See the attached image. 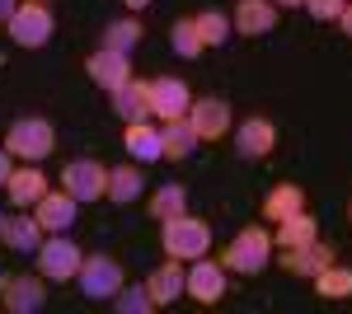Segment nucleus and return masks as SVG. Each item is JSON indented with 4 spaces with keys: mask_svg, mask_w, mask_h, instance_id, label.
<instances>
[{
    "mask_svg": "<svg viewBox=\"0 0 352 314\" xmlns=\"http://www.w3.org/2000/svg\"><path fill=\"white\" fill-rule=\"evenodd\" d=\"M169 43H174V52H179V56H188V61H192L197 52H202V38H197L192 19H179V24L169 28Z\"/></svg>",
    "mask_w": 352,
    "mask_h": 314,
    "instance_id": "nucleus-31",
    "label": "nucleus"
},
{
    "mask_svg": "<svg viewBox=\"0 0 352 314\" xmlns=\"http://www.w3.org/2000/svg\"><path fill=\"white\" fill-rule=\"evenodd\" d=\"M272 5H282V10H300L305 0H272Z\"/></svg>",
    "mask_w": 352,
    "mask_h": 314,
    "instance_id": "nucleus-36",
    "label": "nucleus"
},
{
    "mask_svg": "<svg viewBox=\"0 0 352 314\" xmlns=\"http://www.w3.org/2000/svg\"><path fill=\"white\" fill-rule=\"evenodd\" d=\"M136 43H141V24H136V19H113V24L104 28V47H109V52H127L132 56Z\"/></svg>",
    "mask_w": 352,
    "mask_h": 314,
    "instance_id": "nucleus-27",
    "label": "nucleus"
},
{
    "mask_svg": "<svg viewBox=\"0 0 352 314\" xmlns=\"http://www.w3.org/2000/svg\"><path fill=\"white\" fill-rule=\"evenodd\" d=\"M184 295H192L197 305H217L221 295H226V267H221L217 258H207V254H202V258H192Z\"/></svg>",
    "mask_w": 352,
    "mask_h": 314,
    "instance_id": "nucleus-9",
    "label": "nucleus"
},
{
    "mask_svg": "<svg viewBox=\"0 0 352 314\" xmlns=\"http://www.w3.org/2000/svg\"><path fill=\"white\" fill-rule=\"evenodd\" d=\"M296 211H305L300 183H277L268 197H263V221H287V216H296Z\"/></svg>",
    "mask_w": 352,
    "mask_h": 314,
    "instance_id": "nucleus-23",
    "label": "nucleus"
},
{
    "mask_svg": "<svg viewBox=\"0 0 352 314\" xmlns=\"http://www.w3.org/2000/svg\"><path fill=\"white\" fill-rule=\"evenodd\" d=\"M43 225H38V216H5V230L0 239L10 244V249H19V254H38V244H43Z\"/></svg>",
    "mask_w": 352,
    "mask_h": 314,
    "instance_id": "nucleus-22",
    "label": "nucleus"
},
{
    "mask_svg": "<svg viewBox=\"0 0 352 314\" xmlns=\"http://www.w3.org/2000/svg\"><path fill=\"white\" fill-rule=\"evenodd\" d=\"M122 146H127V155H132V159H164L160 127H151V117H146V122H127Z\"/></svg>",
    "mask_w": 352,
    "mask_h": 314,
    "instance_id": "nucleus-19",
    "label": "nucleus"
},
{
    "mask_svg": "<svg viewBox=\"0 0 352 314\" xmlns=\"http://www.w3.org/2000/svg\"><path fill=\"white\" fill-rule=\"evenodd\" d=\"M10 150H5V146H0V183H10V174H14V164H10Z\"/></svg>",
    "mask_w": 352,
    "mask_h": 314,
    "instance_id": "nucleus-33",
    "label": "nucleus"
},
{
    "mask_svg": "<svg viewBox=\"0 0 352 314\" xmlns=\"http://www.w3.org/2000/svg\"><path fill=\"white\" fill-rule=\"evenodd\" d=\"M272 146H277V127H272L268 117H249V122H240V131H235V150H240L244 159H268Z\"/></svg>",
    "mask_w": 352,
    "mask_h": 314,
    "instance_id": "nucleus-15",
    "label": "nucleus"
},
{
    "mask_svg": "<svg viewBox=\"0 0 352 314\" xmlns=\"http://www.w3.org/2000/svg\"><path fill=\"white\" fill-rule=\"evenodd\" d=\"M146 5H151V0H127V10H146Z\"/></svg>",
    "mask_w": 352,
    "mask_h": 314,
    "instance_id": "nucleus-37",
    "label": "nucleus"
},
{
    "mask_svg": "<svg viewBox=\"0 0 352 314\" xmlns=\"http://www.w3.org/2000/svg\"><path fill=\"white\" fill-rule=\"evenodd\" d=\"M104 197H113V207H127L141 197V174H136L132 164H118L109 174V183H104Z\"/></svg>",
    "mask_w": 352,
    "mask_h": 314,
    "instance_id": "nucleus-25",
    "label": "nucleus"
},
{
    "mask_svg": "<svg viewBox=\"0 0 352 314\" xmlns=\"http://www.w3.org/2000/svg\"><path fill=\"white\" fill-rule=\"evenodd\" d=\"M272 24H277V5L272 0H235V19H230L235 33L263 38V33H272Z\"/></svg>",
    "mask_w": 352,
    "mask_h": 314,
    "instance_id": "nucleus-14",
    "label": "nucleus"
},
{
    "mask_svg": "<svg viewBox=\"0 0 352 314\" xmlns=\"http://www.w3.org/2000/svg\"><path fill=\"white\" fill-rule=\"evenodd\" d=\"M113 310L118 314H151V310H160V305L151 300L146 287H122L118 295H113Z\"/></svg>",
    "mask_w": 352,
    "mask_h": 314,
    "instance_id": "nucleus-30",
    "label": "nucleus"
},
{
    "mask_svg": "<svg viewBox=\"0 0 352 314\" xmlns=\"http://www.w3.org/2000/svg\"><path fill=\"white\" fill-rule=\"evenodd\" d=\"M0 230H5V216H0Z\"/></svg>",
    "mask_w": 352,
    "mask_h": 314,
    "instance_id": "nucleus-38",
    "label": "nucleus"
},
{
    "mask_svg": "<svg viewBox=\"0 0 352 314\" xmlns=\"http://www.w3.org/2000/svg\"><path fill=\"white\" fill-rule=\"evenodd\" d=\"M348 216H352V211H348Z\"/></svg>",
    "mask_w": 352,
    "mask_h": 314,
    "instance_id": "nucleus-39",
    "label": "nucleus"
},
{
    "mask_svg": "<svg viewBox=\"0 0 352 314\" xmlns=\"http://www.w3.org/2000/svg\"><path fill=\"white\" fill-rule=\"evenodd\" d=\"M343 5H348V0H305V10H310L315 19H324V24H333V19L343 14Z\"/></svg>",
    "mask_w": 352,
    "mask_h": 314,
    "instance_id": "nucleus-32",
    "label": "nucleus"
},
{
    "mask_svg": "<svg viewBox=\"0 0 352 314\" xmlns=\"http://www.w3.org/2000/svg\"><path fill=\"white\" fill-rule=\"evenodd\" d=\"M10 38L19 43V47H47V38H52V10H47V0H28L14 10V19H10Z\"/></svg>",
    "mask_w": 352,
    "mask_h": 314,
    "instance_id": "nucleus-5",
    "label": "nucleus"
},
{
    "mask_svg": "<svg viewBox=\"0 0 352 314\" xmlns=\"http://www.w3.org/2000/svg\"><path fill=\"white\" fill-rule=\"evenodd\" d=\"M188 122L197 131V141H221L226 127H230V104H221V99H192Z\"/></svg>",
    "mask_w": 352,
    "mask_h": 314,
    "instance_id": "nucleus-13",
    "label": "nucleus"
},
{
    "mask_svg": "<svg viewBox=\"0 0 352 314\" xmlns=\"http://www.w3.org/2000/svg\"><path fill=\"white\" fill-rule=\"evenodd\" d=\"M0 295H5V310L14 314H38L47 305V291L38 277H0Z\"/></svg>",
    "mask_w": 352,
    "mask_h": 314,
    "instance_id": "nucleus-11",
    "label": "nucleus"
},
{
    "mask_svg": "<svg viewBox=\"0 0 352 314\" xmlns=\"http://www.w3.org/2000/svg\"><path fill=\"white\" fill-rule=\"evenodd\" d=\"M192 28H197L202 47H221V43L230 38V24H226V14H221V10H202V14L192 19Z\"/></svg>",
    "mask_w": 352,
    "mask_h": 314,
    "instance_id": "nucleus-28",
    "label": "nucleus"
},
{
    "mask_svg": "<svg viewBox=\"0 0 352 314\" xmlns=\"http://www.w3.org/2000/svg\"><path fill=\"white\" fill-rule=\"evenodd\" d=\"M80 291L89 295V300H113L118 291L127 287V277H122V262L109 258V254H89V258H80Z\"/></svg>",
    "mask_w": 352,
    "mask_h": 314,
    "instance_id": "nucleus-4",
    "label": "nucleus"
},
{
    "mask_svg": "<svg viewBox=\"0 0 352 314\" xmlns=\"http://www.w3.org/2000/svg\"><path fill=\"white\" fill-rule=\"evenodd\" d=\"M184 287H188V267H184L179 258L160 262V267L151 272V282H146V291H151L155 305H174V300L184 295Z\"/></svg>",
    "mask_w": 352,
    "mask_h": 314,
    "instance_id": "nucleus-16",
    "label": "nucleus"
},
{
    "mask_svg": "<svg viewBox=\"0 0 352 314\" xmlns=\"http://www.w3.org/2000/svg\"><path fill=\"white\" fill-rule=\"evenodd\" d=\"M109 99H113V113H118L122 122H146V117H151V85H141V80L118 85Z\"/></svg>",
    "mask_w": 352,
    "mask_h": 314,
    "instance_id": "nucleus-18",
    "label": "nucleus"
},
{
    "mask_svg": "<svg viewBox=\"0 0 352 314\" xmlns=\"http://www.w3.org/2000/svg\"><path fill=\"white\" fill-rule=\"evenodd\" d=\"M333 24H338V28H343V33H348V38H352V0H348V5H343V14H338Z\"/></svg>",
    "mask_w": 352,
    "mask_h": 314,
    "instance_id": "nucleus-34",
    "label": "nucleus"
},
{
    "mask_svg": "<svg viewBox=\"0 0 352 314\" xmlns=\"http://www.w3.org/2000/svg\"><path fill=\"white\" fill-rule=\"evenodd\" d=\"M188 108H192V94L184 80H174V76L151 80V117L174 122V117H188Z\"/></svg>",
    "mask_w": 352,
    "mask_h": 314,
    "instance_id": "nucleus-8",
    "label": "nucleus"
},
{
    "mask_svg": "<svg viewBox=\"0 0 352 314\" xmlns=\"http://www.w3.org/2000/svg\"><path fill=\"white\" fill-rule=\"evenodd\" d=\"M85 71H89V80L99 85V89H118V85H127L132 80V56L127 52H109V47H99V52L85 61Z\"/></svg>",
    "mask_w": 352,
    "mask_h": 314,
    "instance_id": "nucleus-10",
    "label": "nucleus"
},
{
    "mask_svg": "<svg viewBox=\"0 0 352 314\" xmlns=\"http://www.w3.org/2000/svg\"><path fill=\"white\" fill-rule=\"evenodd\" d=\"M80 249H76V239L66 235H52L38 244V272L47 277V282H71L76 272H80Z\"/></svg>",
    "mask_w": 352,
    "mask_h": 314,
    "instance_id": "nucleus-6",
    "label": "nucleus"
},
{
    "mask_svg": "<svg viewBox=\"0 0 352 314\" xmlns=\"http://www.w3.org/2000/svg\"><path fill=\"white\" fill-rule=\"evenodd\" d=\"M315 291H320L324 300H348V295H352V267H338V262H329L324 272L315 277Z\"/></svg>",
    "mask_w": 352,
    "mask_h": 314,
    "instance_id": "nucleus-26",
    "label": "nucleus"
},
{
    "mask_svg": "<svg viewBox=\"0 0 352 314\" xmlns=\"http://www.w3.org/2000/svg\"><path fill=\"white\" fill-rule=\"evenodd\" d=\"M179 211H188V192L179 183H164L155 197H151V216L155 221H169V216H179Z\"/></svg>",
    "mask_w": 352,
    "mask_h": 314,
    "instance_id": "nucleus-29",
    "label": "nucleus"
},
{
    "mask_svg": "<svg viewBox=\"0 0 352 314\" xmlns=\"http://www.w3.org/2000/svg\"><path fill=\"white\" fill-rule=\"evenodd\" d=\"M160 146H164V159H188L197 150V131H192L188 117H174L160 127Z\"/></svg>",
    "mask_w": 352,
    "mask_h": 314,
    "instance_id": "nucleus-21",
    "label": "nucleus"
},
{
    "mask_svg": "<svg viewBox=\"0 0 352 314\" xmlns=\"http://www.w3.org/2000/svg\"><path fill=\"white\" fill-rule=\"evenodd\" d=\"M76 207H80V202H76L71 192H43L33 216H38V225H43L47 235H66V230L76 225Z\"/></svg>",
    "mask_w": 352,
    "mask_h": 314,
    "instance_id": "nucleus-12",
    "label": "nucleus"
},
{
    "mask_svg": "<svg viewBox=\"0 0 352 314\" xmlns=\"http://www.w3.org/2000/svg\"><path fill=\"white\" fill-rule=\"evenodd\" d=\"M310 239H320V221H315L310 211H296V216L277 221V244H282V249H300V244H310Z\"/></svg>",
    "mask_w": 352,
    "mask_h": 314,
    "instance_id": "nucleus-24",
    "label": "nucleus"
},
{
    "mask_svg": "<svg viewBox=\"0 0 352 314\" xmlns=\"http://www.w3.org/2000/svg\"><path fill=\"white\" fill-rule=\"evenodd\" d=\"M272 258V235L263 225H249L240 235L230 239V249H226V272H240V277H254V272H263Z\"/></svg>",
    "mask_w": 352,
    "mask_h": 314,
    "instance_id": "nucleus-3",
    "label": "nucleus"
},
{
    "mask_svg": "<svg viewBox=\"0 0 352 314\" xmlns=\"http://www.w3.org/2000/svg\"><path fill=\"white\" fill-rule=\"evenodd\" d=\"M14 10H19V0H0V24H10V19H14Z\"/></svg>",
    "mask_w": 352,
    "mask_h": 314,
    "instance_id": "nucleus-35",
    "label": "nucleus"
},
{
    "mask_svg": "<svg viewBox=\"0 0 352 314\" xmlns=\"http://www.w3.org/2000/svg\"><path fill=\"white\" fill-rule=\"evenodd\" d=\"M10 202H14V207H38V197H43V192H47V179H43V169H38V164H24V169H14V174H10Z\"/></svg>",
    "mask_w": 352,
    "mask_h": 314,
    "instance_id": "nucleus-20",
    "label": "nucleus"
},
{
    "mask_svg": "<svg viewBox=\"0 0 352 314\" xmlns=\"http://www.w3.org/2000/svg\"><path fill=\"white\" fill-rule=\"evenodd\" d=\"M207 249H212V225L207 221H197L188 211H179V216L164 221V254L169 258L188 262V258H202Z\"/></svg>",
    "mask_w": 352,
    "mask_h": 314,
    "instance_id": "nucleus-1",
    "label": "nucleus"
},
{
    "mask_svg": "<svg viewBox=\"0 0 352 314\" xmlns=\"http://www.w3.org/2000/svg\"><path fill=\"white\" fill-rule=\"evenodd\" d=\"M329 262H333V249L329 244H320V239H310V244H300V249H287V258H282V267L292 272V277H320Z\"/></svg>",
    "mask_w": 352,
    "mask_h": 314,
    "instance_id": "nucleus-17",
    "label": "nucleus"
},
{
    "mask_svg": "<svg viewBox=\"0 0 352 314\" xmlns=\"http://www.w3.org/2000/svg\"><path fill=\"white\" fill-rule=\"evenodd\" d=\"M104 183H109V169L99 159H71L61 169V192H71L76 202H94L104 197Z\"/></svg>",
    "mask_w": 352,
    "mask_h": 314,
    "instance_id": "nucleus-7",
    "label": "nucleus"
},
{
    "mask_svg": "<svg viewBox=\"0 0 352 314\" xmlns=\"http://www.w3.org/2000/svg\"><path fill=\"white\" fill-rule=\"evenodd\" d=\"M5 150L10 155L28 159V164H38V159H47L56 150V131L47 117H19L14 127L5 131Z\"/></svg>",
    "mask_w": 352,
    "mask_h": 314,
    "instance_id": "nucleus-2",
    "label": "nucleus"
}]
</instances>
